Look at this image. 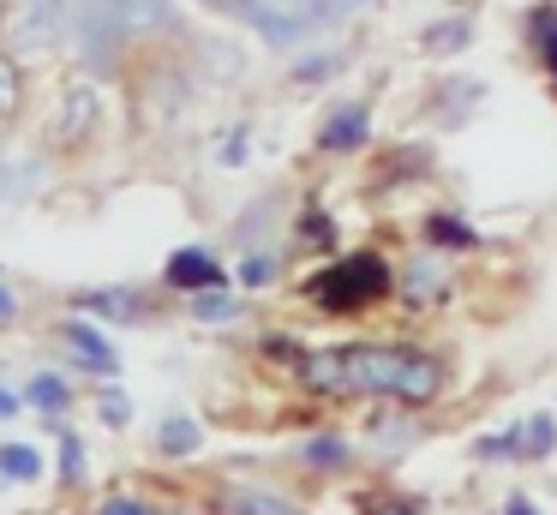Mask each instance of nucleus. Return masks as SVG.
<instances>
[{"label":"nucleus","instance_id":"obj_1","mask_svg":"<svg viewBox=\"0 0 557 515\" xmlns=\"http://www.w3.org/2000/svg\"><path fill=\"white\" fill-rule=\"evenodd\" d=\"M300 383L318 395H389V402H432L444 390V366L420 347H389V342H354L300 354Z\"/></svg>","mask_w":557,"mask_h":515},{"label":"nucleus","instance_id":"obj_27","mask_svg":"<svg viewBox=\"0 0 557 515\" xmlns=\"http://www.w3.org/2000/svg\"><path fill=\"white\" fill-rule=\"evenodd\" d=\"M330 72H336V54H312V60H300V66H294V78L318 84V78H330Z\"/></svg>","mask_w":557,"mask_h":515},{"label":"nucleus","instance_id":"obj_6","mask_svg":"<svg viewBox=\"0 0 557 515\" xmlns=\"http://www.w3.org/2000/svg\"><path fill=\"white\" fill-rule=\"evenodd\" d=\"M162 282L181 287V294H210V287H222L228 275H222L216 252H205V246H181V252L169 258V270H162Z\"/></svg>","mask_w":557,"mask_h":515},{"label":"nucleus","instance_id":"obj_7","mask_svg":"<svg viewBox=\"0 0 557 515\" xmlns=\"http://www.w3.org/2000/svg\"><path fill=\"white\" fill-rule=\"evenodd\" d=\"M61 342L78 354V366H85V371H102V378H114V371H121V354H114V342L97 330V323L66 318V323H61Z\"/></svg>","mask_w":557,"mask_h":515},{"label":"nucleus","instance_id":"obj_3","mask_svg":"<svg viewBox=\"0 0 557 515\" xmlns=\"http://www.w3.org/2000/svg\"><path fill=\"white\" fill-rule=\"evenodd\" d=\"M121 42H126V24L114 12V0H85L78 7V48H85V66L102 72L121 60Z\"/></svg>","mask_w":557,"mask_h":515},{"label":"nucleus","instance_id":"obj_30","mask_svg":"<svg viewBox=\"0 0 557 515\" xmlns=\"http://www.w3.org/2000/svg\"><path fill=\"white\" fill-rule=\"evenodd\" d=\"M222 162H246V132H228V144H222Z\"/></svg>","mask_w":557,"mask_h":515},{"label":"nucleus","instance_id":"obj_18","mask_svg":"<svg viewBox=\"0 0 557 515\" xmlns=\"http://www.w3.org/2000/svg\"><path fill=\"white\" fill-rule=\"evenodd\" d=\"M528 24H533V48H540V66L557 78V7H540Z\"/></svg>","mask_w":557,"mask_h":515},{"label":"nucleus","instance_id":"obj_5","mask_svg":"<svg viewBox=\"0 0 557 515\" xmlns=\"http://www.w3.org/2000/svg\"><path fill=\"white\" fill-rule=\"evenodd\" d=\"M97 114H102V96L90 90L85 78L61 90V108H54V144H85L97 132Z\"/></svg>","mask_w":557,"mask_h":515},{"label":"nucleus","instance_id":"obj_14","mask_svg":"<svg viewBox=\"0 0 557 515\" xmlns=\"http://www.w3.org/2000/svg\"><path fill=\"white\" fill-rule=\"evenodd\" d=\"M0 479H18V486L42 479V450L37 443H0Z\"/></svg>","mask_w":557,"mask_h":515},{"label":"nucleus","instance_id":"obj_33","mask_svg":"<svg viewBox=\"0 0 557 515\" xmlns=\"http://www.w3.org/2000/svg\"><path fill=\"white\" fill-rule=\"evenodd\" d=\"M18 407H25V402H18V390H7V383H0V419H13Z\"/></svg>","mask_w":557,"mask_h":515},{"label":"nucleus","instance_id":"obj_4","mask_svg":"<svg viewBox=\"0 0 557 515\" xmlns=\"http://www.w3.org/2000/svg\"><path fill=\"white\" fill-rule=\"evenodd\" d=\"M66 19H73V7H66V0H18L7 42H13L18 54H42V48H54V42H61Z\"/></svg>","mask_w":557,"mask_h":515},{"label":"nucleus","instance_id":"obj_36","mask_svg":"<svg viewBox=\"0 0 557 515\" xmlns=\"http://www.w3.org/2000/svg\"><path fill=\"white\" fill-rule=\"evenodd\" d=\"M504 515H540V510H533L528 498H509V503H504Z\"/></svg>","mask_w":557,"mask_h":515},{"label":"nucleus","instance_id":"obj_2","mask_svg":"<svg viewBox=\"0 0 557 515\" xmlns=\"http://www.w3.org/2000/svg\"><path fill=\"white\" fill-rule=\"evenodd\" d=\"M389 287H396V270H389L377 252H348V258H336L330 270H318L312 282H306V294H312V306L330 311V318H354V311L377 306Z\"/></svg>","mask_w":557,"mask_h":515},{"label":"nucleus","instance_id":"obj_17","mask_svg":"<svg viewBox=\"0 0 557 515\" xmlns=\"http://www.w3.org/2000/svg\"><path fill=\"white\" fill-rule=\"evenodd\" d=\"M425 240H432V246H456V252L480 246V234H473L461 216H432V222H425Z\"/></svg>","mask_w":557,"mask_h":515},{"label":"nucleus","instance_id":"obj_22","mask_svg":"<svg viewBox=\"0 0 557 515\" xmlns=\"http://www.w3.org/2000/svg\"><path fill=\"white\" fill-rule=\"evenodd\" d=\"M61 486H85V443H78L73 431H61Z\"/></svg>","mask_w":557,"mask_h":515},{"label":"nucleus","instance_id":"obj_21","mask_svg":"<svg viewBox=\"0 0 557 515\" xmlns=\"http://www.w3.org/2000/svg\"><path fill=\"white\" fill-rule=\"evenodd\" d=\"M521 450H528V455H545V450H557V419H552V414H533V419H521Z\"/></svg>","mask_w":557,"mask_h":515},{"label":"nucleus","instance_id":"obj_31","mask_svg":"<svg viewBox=\"0 0 557 515\" xmlns=\"http://www.w3.org/2000/svg\"><path fill=\"white\" fill-rule=\"evenodd\" d=\"M264 354H276V359H300V347H294L288 335H270V342H264Z\"/></svg>","mask_w":557,"mask_h":515},{"label":"nucleus","instance_id":"obj_16","mask_svg":"<svg viewBox=\"0 0 557 515\" xmlns=\"http://www.w3.org/2000/svg\"><path fill=\"white\" fill-rule=\"evenodd\" d=\"M468 36H473V19H437V24H425L420 42L432 54H456V48H468Z\"/></svg>","mask_w":557,"mask_h":515},{"label":"nucleus","instance_id":"obj_34","mask_svg":"<svg viewBox=\"0 0 557 515\" xmlns=\"http://www.w3.org/2000/svg\"><path fill=\"white\" fill-rule=\"evenodd\" d=\"M354 7H372V0H324V19H342V12H354Z\"/></svg>","mask_w":557,"mask_h":515},{"label":"nucleus","instance_id":"obj_13","mask_svg":"<svg viewBox=\"0 0 557 515\" xmlns=\"http://www.w3.org/2000/svg\"><path fill=\"white\" fill-rule=\"evenodd\" d=\"M18 402H37L42 414H49V426H54V419L66 414V402H73V390H66V378H54V371H37V378H30V390L18 395Z\"/></svg>","mask_w":557,"mask_h":515},{"label":"nucleus","instance_id":"obj_9","mask_svg":"<svg viewBox=\"0 0 557 515\" xmlns=\"http://www.w3.org/2000/svg\"><path fill=\"white\" fill-rule=\"evenodd\" d=\"M78 311H97V318H109V323H133L138 311H145V299H138L133 287H90V294H78Z\"/></svg>","mask_w":557,"mask_h":515},{"label":"nucleus","instance_id":"obj_29","mask_svg":"<svg viewBox=\"0 0 557 515\" xmlns=\"http://www.w3.org/2000/svg\"><path fill=\"white\" fill-rule=\"evenodd\" d=\"M377 443H384V450H389V443H396V450H401V443H413V419H401V426L377 419Z\"/></svg>","mask_w":557,"mask_h":515},{"label":"nucleus","instance_id":"obj_8","mask_svg":"<svg viewBox=\"0 0 557 515\" xmlns=\"http://www.w3.org/2000/svg\"><path fill=\"white\" fill-rule=\"evenodd\" d=\"M372 138V108L366 102H342L336 114L324 120V132H318V144H324V150H360V144Z\"/></svg>","mask_w":557,"mask_h":515},{"label":"nucleus","instance_id":"obj_25","mask_svg":"<svg viewBox=\"0 0 557 515\" xmlns=\"http://www.w3.org/2000/svg\"><path fill=\"white\" fill-rule=\"evenodd\" d=\"M97 419H102V426H126V419H133V402H126L121 390H102V402H97Z\"/></svg>","mask_w":557,"mask_h":515},{"label":"nucleus","instance_id":"obj_11","mask_svg":"<svg viewBox=\"0 0 557 515\" xmlns=\"http://www.w3.org/2000/svg\"><path fill=\"white\" fill-rule=\"evenodd\" d=\"M222 510H228V515H306V510H294L288 498H276V491H258V486H234L228 498H222Z\"/></svg>","mask_w":557,"mask_h":515},{"label":"nucleus","instance_id":"obj_19","mask_svg":"<svg viewBox=\"0 0 557 515\" xmlns=\"http://www.w3.org/2000/svg\"><path fill=\"white\" fill-rule=\"evenodd\" d=\"M300 462L306 467H324V474H330V467H348L354 450L342 438H312V443H300Z\"/></svg>","mask_w":557,"mask_h":515},{"label":"nucleus","instance_id":"obj_23","mask_svg":"<svg viewBox=\"0 0 557 515\" xmlns=\"http://www.w3.org/2000/svg\"><path fill=\"white\" fill-rule=\"evenodd\" d=\"M193 318L198 323H222V318H234V299L228 294H222V287H210V294H193Z\"/></svg>","mask_w":557,"mask_h":515},{"label":"nucleus","instance_id":"obj_24","mask_svg":"<svg viewBox=\"0 0 557 515\" xmlns=\"http://www.w3.org/2000/svg\"><path fill=\"white\" fill-rule=\"evenodd\" d=\"M270 275H276V258H270V252H246L240 258V282L246 287H264Z\"/></svg>","mask_w":557,"mask_h":515},{"label":"nucleus","instance_id":"obj_10","mask_svg":"<svg viewBox=\"0 0 557 515\" xmlns=\"http://www.w3.org/2000/svg\"><path fill=\"white\" fill-rule=\"evenodd\" d=\"M114 12H121L126 36H138V30H169V24H174V0H114Z\"/></svg>","mask_w":557,"mask_h":515},{"label":"nucleus","instance_id":"obj_32","mask_svg":"<svg viewBox=\"0 0 557 515\" xmlns=\"http://www.w3.org/2000/svg\"><path fill=\"white\" fill-rule=\"evenodd\" d=\"M366 515H413V510H408V503L396 510V498H372V503H366Z\"/></svg>","mask_w":557,"mask_h":515},{"label":"nucleus","instance_id":"obj_26","mask_svg":"<svg viewBox=\"0 0 557 515\" xmlns=\"http://www.w3.org/2000/svg\"><path fill=\"white\" fill-rule=\"evenodd\" d=\"M300 234L312 240V246H330V240H336V228H330V216H324V210H306Z\"/></svg>","mask_w":557,"mask_h":515},{"label":"nucleus","instance_id":"obj_12","mask_svg":"<svg viewBox=\"0 0 557 515\" xmlns=\"http://www.w3.org/2000/svg\"><path fill=\"white\" fill-rule=\"evenodd\" d=\"M198 443H205V431H198L186 414H169L157 426V455H174V462H181V455H198Z\"/></svg>","mask_w":557,"mask_h":515},{"label":"nucleus","instance_id":"obj_20","mask_svg":"<svg viewBox=\"0 0 557 515\" xmlns=\"http://www.w3.org/2000/svg\"><path fill=\"white\" fill-rule=\"evenodd\" d=\"M18 102H25V78H18V60L0 54V120H13Z\"/></svg>","mask_w":557,"mask_h":515},{"label":"nucleus","instance_id":"obj_28","mask_svg":"<svg viewBox=\"0 0 557 515\" xmlns=\"http://www.w3.org/2000/svg\"><path fill=\"white\" fill-rule=\"evenodd\" d=\"M97 515H157V503H145V498H126V491H121V498H109Z\"/></svg>","mask_w":557,"mask_h":515},{"label":"nucleus","instance_id":"obj_35","mask_svg":"<svg viewBox=\"0 0 557 515\" xmlns=\"http://www.w3.org/2000/svg\"><path fill=\"white\" fill-rule=\"evenodd\" d=\"M13 311H18V299H13V287H7V282H0V323H7V318H13Z\"/></svg>","mask_w":557,"mask_h":515},{"label":"nucleus","instance_id":"obj_15","mask_svg":"<svg viewBox=\"0 0 557 515\" xmlns=\"http://www.w3.org/2000/svg\"><path fill=\"white\" fill-rule=\"evenodd\" d=\"M396 287L413 299V306H425V299H444V275H437V263H408Z\"/></svg>","mask_w":557,"mask_h":515}]
</instances>
